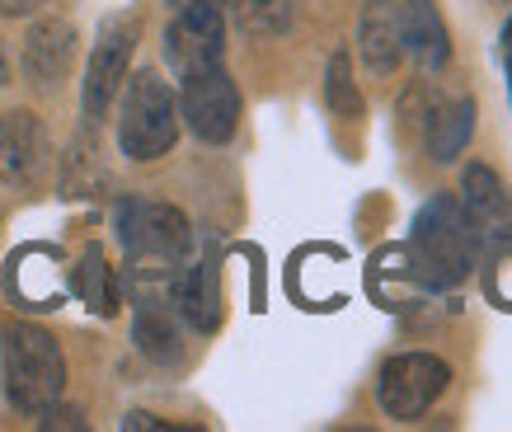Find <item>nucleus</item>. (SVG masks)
<instances>
[{
	"instance_id": "1",
	"label": "nucleus",
	"mask_w": 512,
	"mask_h": 432,
	"mask_svg": "<svg viewBox=\"0 0 512 432\" xmlns=\"http://www.w3.org/2000/svg\"><path fill=\"white\" fill-rule=\"evenodd\" d=\"M118 151L137 165H151L179 141V94L156 66H141L118 90Z\"/></svg>"
},
{
	"instance_id": "2",
	"label": "nucleus",
	"mask_w": 512,
	"mask_h": 432,
	"mask_svg": "<svg viewBox=\"0 0 512 432\" xmlns=\"http://www.w3.org/2000/svg\"><path fill=\"white\" fill-rule=\"evenodd\" d=\"M475 249H480V235L470 231L461 202L447 198V193L423 202L419 216H414V235H409V259H414V273L423 278V287L466 282Z\"/></svg>"
},
{
	"instance_id": "3",
	"label": "nucleus",
	"mask_w": 512,
	"mask_h": 432,
	"mask_svg": "<svg viewBox=\"0 0 512 432\" xmlns=\"http://www.w3.org/2000/svg\"><path fill=\"white\" fill-rule=\"evenodd\" d=\"M0 357H5V395L15 409L38 414L66 390V357L62 343L47 334L43 324L15 320L0 334Z\"/></svg>"
},
{
	"instance_id": "4",
	"label": "nucleus",
	"mask_w": 512,
	"mask_h": 432,
	"mask_svg": "<svg viewBox=\"0 0 512 432\" xmlns=\"http://www.w3.org/2000/svg\"><path fill=\"white\" fill-rule=\"evenodd\" d=\"M118 240L127 249V263H179L188 259L193 231H188V216L170 202H151V198H123L113 212Z\"/></svg>"
},
{
	"instance_id": "5",
	"label": "nucleus",
	"mask_w": 512,
	"mask_h": 432,
	"mask_svg": "<svg viewBox=\"0 0 512 432\" xmlns=\"http://www.w3.org/2000/svg\"><path fill=\"white\" fill-rule=\"evenodd\" d=\"M141 38V19L137 15H109L104 29L90 47V62H85V80H80V108H85V123H104L109 118L113 99L123 90L127 71H132V52Z\"/></svg>"
},
{
	"instance_id": "6",
	"label": "nucleus",
	"mask_w": 512,
	"mask_h": 432,
	"mask_svg": "<svg viewBox=\"0 0 512 432\" xmlns=\"http://www.w3.org/2000/svg\"><path fill=\"white\" fill-rule=\"evenodd\" d=\"M451 386V367L437 353H395L376 376V404L395 423H419Z\"/></svg>"
},
{
	"instance_id": "7",
	"label": "nucleus",
	"mask_w": 512,
	"mask_h": 432,
	"mask_svg": "<svg viewBox=\"0 0 512 432\" xmlns=\"http://www.w3.org/2000/svg\"><path fill=\"white\" fill-rule=\"evenodd\" d=\"M179 123L207 146H226L240 127V90L226 66H202L179 76Z\"/></svg>"
},
{
	"instance_id": "8",
	"label": "nucleus",
	"mask_w": 512,
	"mask_h": 432,
	"mask_svg": "<svg viewBox=\"0 0 512 432\" xmlns=\"http://www.w3.org/2000/svg\"><path fill=\"white\" fill-rule=\"evenodd\" d=\"M226 5L231 0H179V15L165 29V62L174 76L217 66L226 57Z\"/></svg>"
},
{
	"instance_id": "9",
	"label": "nucleus",
	"mask_w": 512,
	"mask_h": 432,
	"mask_svg": "<svg viewBox=\"0 0 512 432\" xmlns=\"http://www.w3.org/2000/svg\"><path fill=\"white\" fill-rule=\"evenodd\" d=\"M52 170V141L33 108H10L0 118V184L38 188Z\"/></svg>"
},
{
	"instance_id": "10",
	"label": "nucleus",
	"mask_w": 512,
	"mask_h": 432,
	"mask_svg": "<svg viewBox=\"0 0 512 432\" xmlns=\"http://www.w3.org/2000/svg\"><path fill=\"white\" fill-rule=\"evenodd\" d=\"M5 292L19 310H57L66 296L62 254L52 245H24L5 263Z\"/></svg>"
},
{
	"instance_id": "11",
	"label": "nucleus",
	"mask_w": 512,
	"mask_h": 432,
	"mask_svg": "<svg viewBox=\"0 0 512 432\" xmlns=\"http://www.w3.org/2000/svg\"><path fill=\"white\" fill-rule=\"evenodd\" d=\"M76 24L62 15H43L33 19V29L24 33V52H19V66H24V80L38 85V90H52L62 85L71 62H76Z\"/></svg>"
},
{
	"instance_id": "12",
	"label": "nucleus",
	"mask_w": 512,
	"mask_h": 432,
	"mask_svg": "<svg viewBox=\"0 0 512 432\" xmlns=\"http://www.w3.org/2000/svg\"><path fill=\"white\" fill-rule=\"evenodd\" d=\"M456 202H461L470 231L480 240H508L512 235V193L489 165H466L461 170V198Z\"/></svg>"
},
{
	"instance_id": "13",
	"label": "nucleus",
	"mask_w": 512,
	"mask_h": 432,
	"mask_svg": "<svg viewBox=\"0 0 512 432\" xmlns=\"http://www.w3.org/2000/svg\"><path fill=\"white\" fill-rule=\"evenodd\" d=\"M174 306L193 329L212 334L221 324V254L217 249H202L198 259L179 263V278H174Z\"/></svg>"
},
{
	"instance_id": "14",
	"label": "nucleus",
	"mask_w": 512,
	"mask_h": 432,
	"mask_svg": "<svg viewBox=\"0 0 512 432\" xmlns=\"http://www.w3.org/2000/svg\"><path fill=\"white\" fill-rule=\"evenodd\" d=\"M357 52L372 76H395L404 62V29H400V0H367L357 19Z\"/></svg>"
},
{
	"instance_id": "15",
	"label": "nucleus",
	"mask_w": 512,
	"mask_h": 432,
	"mask_svg": "<svg viewBox=\"0 0 512 432\" xmlns=\"http://www.w3.org/2000/svg\"><path fill=\"white\" fill-rule=\"evenodd\" d=\"M400 29H404V52L419 62L423 76H437L451 62V33L442 10H437V0H400Z\"/></svg>"
},
{
	"instance_id": "16",
	"label": "nucleus",
	"mask_w": 512,
	"mask_h": 432,
	"mask_svg": "<svg viewBox=\"0 0 512 432\" xmlns=\"http://www.w3.org/2000/svg\"><path fill=\"white\" fill-rule=\"evenodd\" d=\"M367 292H372L386 310H404L423 292V278L414 273L409 249H381V254H376L372 268H367Z\"/></svg>"
},
{
	"instance_id": "17",
	"label": "nucleus",
	"mask_w": 512,
	"mask_h": 432,
	"mask_svg": "<svg viewBox=\"0 0 512 432\" xmlns=\"http://www.w3.org/2000/svg\"><path fill=\"white\" fill-rule=\"evenodd\" d=\"M470 132H475V99L461 94V99L433 104V113H428V155L437 165H451L470 146Z\"/></svg>"
},
{
	"instance_id": "18",
	"label": "nucleus",
	"mask_w": 512,
	"mask_h": 432,
	"mask_svg": "<svg viewBox=\"0 0 512 432\" xmlns=\"http://www.w3.org/2000/svg\"><path fill=\"white\" fill-rule=\"evenodd\" d=\"M71 292H76L94 315H104V320L118 315V301H123V292H118V273L109 268V254H104L99 245H85L80 263L71 268Z\"/></svg>"
},
{
	"instance_id": "19",
	"label": "nucleus",
	"mask_w": 512,
	"mask_h": 432,
	"mask_svg": "<svg viewBox=\"0 0 512 432\" xmlns=\"http://www.w3.org/2000/svg\"><path fill=\"white\" fill-rule=\"evenodd\" d=\"M132 339L151 362L170 367V362H184V339H179V324L170 320L165 306H137V324H132Z\"/></svg>"
},
{
	"instance_id": "20",
	"label": "nucleus",
	"mask_w": 512,
	"mask_h": 432,
	"mask_svg": "<svg viewBox=\"0 0 512 432\" xmlns=\"http://www.w3.org/2000/svg\"><path fill=\"white\" fill-rule=\"evenodd\" d=\"M325 104L334 118H343V123H357L362 118V90H357V80H353V57L348 52H334L329 57V71H325Z\"/></svg>"
},
{
	"instance_id": "21",
	"label": "nucleus",
	"mask_w": 512,
	"mask_h": 432,
	"mask_svg": "<svg viewBox=\"0 0 512 432\" xmlns=\"http://www.w3.org/2000/svg\"><path fill=\"white\" fill-rule=\"evenodd\" d=\"M296 5L301 0H235V24L249 38H278V33L292 29Z\"/></svg>"
},
{
	"instance_id": "22",
	"label": "nucleus",
	"mask_w": 512,
	"mask_h": 432,
	"mask_svg": "<svg viewBox=\"0 0 512 432\" xmlns=\"http://www.w3.org/2000/svg\"><path fill=\"white\" fill-rule=\"evenodd\" d=\"M94 146L90 137H76V146H71V155H66V174H62V188L66 198H90L94 184H99V170H94Z\"/></svg>"
},
{
	"instance_id": "23",
	"label": "nucleus",
	"mask_w": 512,
	"mask_h": 432,
	"mask_svg": "<svg viewBox=\"0 0 512 432\" xmlns=\"http://www.w3.org/2000/svg\"><path fill=\"white\" fill-rule=\"evenodd\" d=\"M123 428L127 432H188V428H179V423H165V418H156V414H141V409H132V414L123 418Z\"/></svg>"
},
{
	"instance_id": "24",
	"label": "nucleus",
	"mask_w": 512,
	"mask_h": 432,
	"mask_svg": "<svg viewBox=\"0 0 512 432\" xmlns=\"http://www.w3.org/2000/svg\"><path fill=\"white\" fill-rule=\"evenodd\" d=\"M47 0H0V19H24V15H38Z\"/></svg>"
},
{
	"instance_id": "25",
	"label": "nucleus",
	"mask_w": 512,
	"mask_h": 432,
	"mask_svg": "<svg viewBox=\"0 0 512 432\" xmlns=\"http://www.w3.org/2000/svg\"><path fill=\"white\" fill-rule=\"evenodd\" d=\"M503 66H508V90H512V19L503 24Z\"/></svg>"
},
{
	"instance_id": "26",
	"label": "nucleus",
	"mask_w": 512,
	"mask_h": 432,
	"mask_svg": "<svg viewBox=\"0 0 512 432\" xmlns=\"http://www.w3.org/2000/svg\"><path fill=\"white\" fill-rule=\"evenodd\" d=\"M10 85V57H5V47H0V90Z\"/></svg>"
},
{
	"instance_id": "27",
	"label": "nucleus",
	"mask_w": 512,
	"mask_h": 432,
	"mask_svg": "<svg viewBox=\"0 0 512 432\" xmlns=\"http://www.w3.org/2000/svg\"><path fill=\"white\" fill-rule=\"evenodd\" d=\"M174 5H179V0H174Z\"/></svg>"
}]
</instances>
